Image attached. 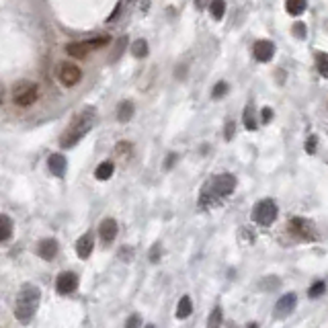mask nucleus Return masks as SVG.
<instances>
[{
    "label": "nucleus",
    "mask_w": 328,
    "mask_h": 328,
    "mask_svg": "<svg viewBox=\"0 0 328 328\" xmlns=\"http://www.w3.org/2000/svg\"><path fill=\"white\" fill-rule=\"evenodd\" d=\"M95 123V109L93 107H86L82 111H78L74 117H72V121L70 125L66 127V132L62 134V138H59V146L62 148H72L76 146L88 132H91Z\"/></svg>",
    "instance_id": "nucleus-1"
},
{
    "label": "nucleus",
    "mask_w": 328,
    "mask_h": 328,
    "mask_svg": "<svg viewBox=\"0 0 328 328\" xmlns=\"http://www.w3.org/2000/svg\"><path fill=\"white\" fill-rule=\"evenodd\" d=\"M39 297L41 291L35 285H23L21 291L17 293V302H15V318L23 324H29L33 318V314L37 312L39 306Z\"/></svg>",
    "instance_id": "nucleus-2"
},
{
    "label": "nucleus",
    "mask_w": 328,
    "mask_h": 328,
    "mask_svg": "<svg viewBox=\"0 0 328 328\" xmlns=\"http://www.w3.org/2000/svg\"><path fill=\"white\" fill-rule=\"evenodd\" d=\"M234 189H236V176L234 174H218V176L212 178V181H207V185L203 187L201 203H207L210 199L216 201L220 197H226Z\"/></svg>",
    "instance_id": "nucleus-3"
},
{
    "label": "nucleus",
    "mask_w": 328,
    "mask_h": 328,
    "mask_svg": "<svg viewBox=\"0 0 328 328\" xmlns=\"http://www.w3.org/2000/svg\"><path fill=\"white\" fill-rule=\"evenodd\" d=\"M39 99V86L33 82H19L13 88V101L19 107H31Z\"/></svg>",
    "instance_id": "nucleus-4"
},
{
    "label": "nucleus",
    "mask_w": 328,
    "mask_h": 328,
    "mask_svg": "<svg viewBox=\"0 0 328 328\" xmlns=\"http://www.w3.org/2000/svg\"><path fill=\"white\" fill-rule=\"evenodd\" d=\"M109 43V37L107 35H101V37H95V39H84V41H74L70 45H66V53L76 57V59H82L86 57L88 53H91L93 49L97 47H103Z\"/></svg>",
    "instance_id": "nucleus-5"
},
{
    "label": "nucleus",
    "mask_w": 328,
    "mask_h": 328,
    "mask_svg": "<svg viewBox=\"0 0 328 328\" xmlns=\"http://www.w3.org/2000/svg\"><path fill=\"white\" fill-rule=\"evenodd\" d=\"M277 218V205L275 201L271 199H263L254 205V210H252V220L260 226H271Z\"/></svg>",
    "instance_id": "nucleus-6"
},
{
    "label": "nucleus",
    "mask_w": 328,
    "mask_h": 328,
    "mask_svg": "<svg viewBox=\"0 0 328 328\" xmlns=\"http://www.w3.org/2000/svg\"><path fill=\"white\" fill-rule=\"evenodd\" d=\"M57 78L64 86H76L82 78V72L76 64H62L57 70Z\"/></svg>",
    "instance_id": "nucleus-7"
},
{
    "label": "nucleus",
    "mask_w": 328,
    "mask_h": 328,
    "mask_svg": "<svg viewBox=\"0 0 328 328\" xmlns=\"http://www.w3.org/2000/svg\"><path fill=\"white\" fill-rule=\"evenodd\" d=\"M289 232L293 236H297V238H302V240H312V238H314V228L304 218H293L289 222Z\"/></svg>",
    "instance_id": "nucleus-8"
},
{
    "label": "nucleus",
    "mask_w": 328,
    "mask_h": 328,
    "mask_svg": "<svg viewBox=\"0 0 328 328\" xmlns=\"http://www.w3.org/2000/svg\"><path fill=\"white\" fill-rule=\"evenodd\" d=\"M252 53H254V59H256V62H269V59L275 55V45H273V41H269V39H260V41L254 43Z\"/></svg>",
    "instance_id": "nucleus-9"
},
{
    "label": "nucleus",
    "mask_w": 328,
    "mask_h": 328,
    "mask_svg": "<svg viewBox=\"0 0 328 328\" xmlns=\"http://www.w3.org/2000/svg\"><path fill=\"white\" fill-rule=\"evenodd\" d=\"M76 287H78V277L74 273H70V271L62 273L57 277V281H55V289H57V293H62V295L72 293Z\"/></svg>",
    "instance_id": "nucleus-10"
},
{
    "label": "nucleus",
    "mask_w": 328,
    "mask_h": 328,
    "mask_svg": "<svg viewBox=\"0 0 328 328\" xmlns=\"http://www.w3.org/2000/svg\"><path fill=\"white\" fill-rule=\"evenodd\" d=\"M293 308H295V293H285L283 297H279V302L275 306V314L287 316V314H291Z\"/></svg>",
    "instance_id": "nucleus-11"
},
{
    "label": "nucleus",
    "mask_w": 328,
    "mask_h": 328,
    "mask_svg": "<svg viewBox=\"0 0 328 328\" xmlns=\"http://www.w3.org/2000/svg\"><path fill=\"white\" fill-rule=\"evenodd\" d=\"M37 254L45 260H51L55 254H57V242L53 240V238H45V240L39 242L37 246Z\"/></svg>",
    "instance_id": "nucleus-12"
},
{
    "label": "nucleus",
    "mask_w": 328,
    "mask_h": 328,
    "mask_svg": "<svg viewBox=\"0 0 328 328\" xmlns=\"http://www.w3.org/2000/svg\"><path fill=\"white\" fill-rule=\"evenodd\" d=\"M93 246H95L93 236L91 234H84V236L78 238V242H76V254L80 258H88V256H91V252H93Z\"/></svg>",
    "instance_id": "nucleus-13"
},
{
    "label": "nucleus",
    "mask_w": 328,
    "mask_h": 328,
    "mask_svg": "<svg viewBox=\"0 0 328 328\" xmlns=\"http://www.w3.org/2000/svg\"><path fill=\"white\" fill-rule=\"evenodd\" d=\"M99 234H101V238H103L105 242H113L115 236H117V222H115L113 218L103 220V224H101V228H99Z\"/></svg>",
    "instance_id": "nucleus-14"
},
{
    "label": "nucleus",
    "mask_w": 328,
    "mask_h": 328,
    "mask_svg": "<svg viewBox=\"0 0 328 328\" xmlns=\"http://www.w3.org/2000/svg\"><path fill=\"white\" fill-rule=\"evenodd\" d=\"M132 154H134V144H132V142H127V140L119 142V144L113 148V156H115L117 160H121V162L129 160V158H132Z\"/></svg>",
    "instance_id": "nucleus-15"
},
{
    "label": "nucleus",
    "mask_w": 328,
    "mask_h": 328,
    "mask_svg": "<svg viewBox=\"0 0 328 328\" xmlns=\"http://www.w3.org/2000/svg\"><path fill=\"white\" fill-rule=\"evenodd\" d=\"M47 166H49V172L51 174L64 176V172H66V158L62 154H51L47 158Z\"/></svg>",
    "instance_id": "nucleus-16"
},
{
    "label": "nucleus",
    "mask_w": 328,
    "mask_h": 328,
    "mask_svg": "<svg viewBox=\"0 0 328 328\" xmlns=\"http://www.w3.org/2000/svg\"><path fill=\"white\" fill-rule=\"evenodd\" d=\"M191 312H193L191 297H189V295L181 297V302H178V306H176V318H178V320H185V318L191 316Z\"/></svg>",
    "instance_id": "nucleus-17"
},
{
    "label": "nucleus",
    "mask_w": 328,
    "mask_h": 328,
    "mask_svg": "<svg viewBox=\"0 0 328 328\" xmlns=\"http://www.w3.org/2000/svg\"><path fill=\"white\" fill-rule=\"evenodd\" d=\"M132 115H134V103L132 101H121L119 103V107H117V119L119 121H129L132 119Z\"/></svg>",
    "instance_id": "nucleus-18"
},
{
    "label": "nucleus",
    "mask_w": 328,
    "mask_h": 328,
    "mask_svg": "<svg viewBox=\"0 0 328 328\" xmlns=\"http://www.w3.org/2000/svg\"><path fill=\"white\" fill-rule=\"evenodd\" d=\"M113 170H115V164H113L111 160H105V162H101V164L97 166V170H95V176L99 178V181H107V178H111Z\"/></svg>",
    "instance_id": "nucleus-19"
},
{
    "label": "nucleus",
    "mask_w": 328,
    "mask_h": 328,
    "mask_svg": "<svg viewBox=\"0 0 328 328\" xmlns=\"http://www.w3.org/2000/svg\"><path fill=\"white\" fill-rule=\"evenodd\" d=\"M285 9L289 15L300 17L306 11V0H285Z\"/></svg>",
    "instance_id": "nucleus-20"
},
{
    "label": "nucleus",
    "mask_w": 328,
    "mask_h": 328,
    "mask_svg": "<svg viewBox=\"0 0 328 328\" xmlns=\"http://www.w3.org/2000/svg\"><path fill=\"white\" fill-rule=\"evenodd\" d=\"M210 11H212V19L214 21H222L224 13H226V0H212Z\"/></svg>",
    "instance_id": "nucleus-21"
},
{
    "label": "nucleus",
    "mask_w": 328,
    "mask_h": 328,
    "mask_svg": "<svg viewBox=\"0 0 328 328\" xmlns=\"http://www.w3.org/2000/svg\"><path fill=\"white\" fill-rule=\"evenodd\" d=\"M0 224H3V230H0V240L7 242L11 238V234H13V222H11V218L7 214H3V216H0Z\"/></svg>",
    "instance_id": "nucleus-22"
},
{
    "label": "nucleus",
    "mask_w": 328,
    "mask_h": 328,
    "mask_svg": "<svg viewBox=\"0 0 328 328\" xmlns=\"http://www.w3.org/2000/svg\"><path fill=\"white\" fill-rule=\"evenodd\" d=\"M316 68L322 78H328V53H316Z\"/></svg>",
    "instance_id": "nucleus-23"
},
{
    "label": "nucleus",
    "mask_w": 328,
    "mask_h": 328,
    "mask_svg": "<svg viewBox=\"0 0 328 328\" xmlns=\"http://www.w3.org/2000/svg\"><path fill=\"white\" fill-rule=\"evenodd\" d=\"M148 51H150V49H148V41L146 39H138V41L132 43V53L136 57H146Z\"/></svg>",
    "instance_id": "nucleus-24"
},
{
    "label": "nucleus",
    "mask_w": 328,
    "mask_h": 328,
    "mask_svg": "<svg viewBox=\"0 0 328 328\" xmlns=\"http://www.w3.org/2000/svg\"><path fill=\"white\" fill-rule=\"evenodd\" d=\"M222 326V308H214L210 318H207V328H220Z\"/></svg>",
    "instance_id": "nucleus-25"
},
{
    "label": "nucleus",
    "mask_w": 328,
    "mask_h": 328,
    "mask_svg": "<svg viewBox=\"0 0 328 328\" xmlns=\"http://www.w3.org/2000/svg\"><path fill=\"white\" fill-rule=\"evenodd\" d=\"M244 125L248 129H256V119H254V111H252L250 105L244 109Z\"/></svg>",
    "instance_id": "nucleus-26"
},
{
    "label": "nucleus",
    "mask_w": 328,
    "mask_h": 328,
    "mask_svg": "<svg viewBox=\"0 0 328 328\" xmlns=\"http://www.w3.org/2000/svg\"><path fill=\"white\" fill-rule=\"evenodd\" d=\"M226 91H228V84H226V82H218V84L214 86V91H212V97H214V99H222V97L226 95Z\"/></svg>",
    "instance_id": "nucleus-27"
},
{
    "label": "nucleus",
    "mask_w": 328,
    "mask_h": 328,
    "mask_svg": "<svg viewBox=\"0 0 328 328\" xmlns=\"http://www.w3.org/2000/svg\"><path fill=\"white\" fill-rule=\"evenodd\" d=\"M293 35L297 39H306V25L304 23H295L293 25Z\"/></svg>",
    "instance_id": "nucleus-28"
},
{
    "label": "nucleus",
    "mask_w": 328,
    "mask_h": 328,
    "mask_svg": "<svg viewBox=\"0 0 328 328\" xmlns=\"http://www.w3.org/2000/svg\"><path fill=\"white\" fill-rule=\"evenodd\" d=\"M324 289H326V285H324L322 281H318L316 285H312V287H310V291H308V293H310V297H318V295H322V293H324Z\"/></svg>",
    "instance_id": "nucleus-29"
},
{
    "label": "nucleus",
    "mask_w": 328,
    "mask_h": 328,
    "mask_svg": "<svg viewBox=\"0 0 328 328\" xmlns=\"http://www.w3.org/2000/svg\"><path fill=\"white\" fill-rule=\"evenodd\" d=\"M316 148H318V138H316V136H310L308 142H306V152H308V154H314Z\"/></svg>",
    "instance_id": "nucleus-30"
},
{
    "label": "nucleus",
    "mask_w": 328,
    "mask_h": 328,
    "mask_svg": "<svg viewBox=\"0 0 328 328\" xmlns=\"http://www.w3.org/2000/svg\"><path fill=\"white\" fill-rule=\"evenodd\" d=\"M273 119V109H269V107H265L263 111H260V121L263 123H269Z\"/></svg>",
    "instance_id": "nucleus-31"
},
{
    "label": "nucleus",
    "mask_w": 328,
    "mask_h": 328,
    "mask_svg": "<svg viewBox=\"0 0 328 328\" xmlns=\"http://www.w3.org/2000/svg\"><path fill=\"white\" fill-rule=\"evenodd\" d=\"M234 127H236L234 121H228V123H226V132H224V138H226V140H232V138H234V132H236Z\"/></svg>",
    "instance_id": "nucleus-32"
},
{
    "label": "nucleus",
    "mask_w": 328,
    "mask_h": 328,
    "mask_svg": "<svg viewBox=\"0 0 328 328\" xmlns=\"http://www.w3.org/2000/svg\"><path fill=\"white\" fill-rule=\"evenodd\" d=\"M140 316L138 314H132V318L127 320V324H125V328H140Z\"/></svg>",
    "instance_id": "nucleus-33"
},
{
    "label": "nucleus",
    "mask_w": 328,
    "mask_h": 328,
    "mask_svg": "<svg viewBox=\"0 0 328 328\" xmlns=\"http://www.w3.org/2000/svg\"><path fill=\"white\" fill-rule=\"evenodd\" d=\"M158 254H160V244H154V248H152V254H150V258H152V260H158Z\"/></svg>",
    "instance_id": "nucleus-34"
},
{
    "label": "nucleus",
    "mask_w": 328,
    "mask_h": 328,
    "mask_svg": "<svg viewBox=\"0 0 328 328\" xmlns=\"http://www.w3.org/2000/svg\"><path fill=\"white\" fill-rule=\"evenodd\" d=\"M207 3H210V0H195L197 9H205V7H207Z\"/></svg>",
    "instance_id": "nucleus-35"
},
{
    "label": "nucleus",
    "mask_w": 328,
    "mask_h": 328,
    "mask_svg": "<svg viewBox=\"0 0 328 328\" xmlns=\"http://www.w3.org/2000/svg\"><path fill=\"white\" fill-rule=\"evenodd\" d=\"M174 160H176V156H174V154H170V156H168V162H166V168H170V166L174 164Z\"/></svg>",
    "instance_id": "nucleus-36"
},
{
    "label": "nucleus",
    "mask_w": 328,
    "mask_h": 328,
    "mask_svg": "<svg viewBox=\"0 0 328 328\" xmlns=\"http://www.w3.org/2000/svg\"><path fill=\"white\" fill-rule=\"evenodd\" d=\"M248 328H258V326H256V324H254V322H252V324H250V326H248Z\"/></svg>",
    "instance_id": "nucleus-37"
},
{
    "label": "nucleus",
    "mask_w": 328,
    "mask_h": 328,
    "mask_svg": "<svg viewBox=\"0 0 328 328\" xmlns=\"http://www.w3.org/2000/svg\"><path fill=\"white\" fill-rule=\"evenodd\" d=\"M146 328H154V326H152V324H150V326H146Z\"/></svg>",
    "instance_id": "nucleus-38"
}]
</instances>
